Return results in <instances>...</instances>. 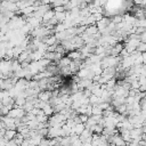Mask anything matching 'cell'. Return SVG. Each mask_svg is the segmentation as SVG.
Segmentation results:
<instances>
[{"label": "cell", "mask_w": 146, "mask_h": 146, "mask_svg": "<svg viewBox=\"0 0 146 146\" xmlns=\"http://www.w3.org/2000/svg\"><path fill=\"white\" fill-rule=\"evenodd\" d=\"M54 15H55V11H54L51 8H50V9H48V10L42 15V17H41V18H42V23H44V22L49 21Z\"/></svg>", "instance_id": "3"}, {"label": "cell", "mask_w": 146, "mask_h": 146, "mask_svg": "<svg viewBox=\"0 0 146 146\" xmlns=\"http://www.w3.org/2000/svg\"><path fill=\"white\" fill-rule=\"evenodd\" d=\"M88 115L87 114H79V119H80V122L81 123H86V121L88 120Z\"/></svg>", "instance_id": "7"}, {"label": "cell", "mask_w": 146, "mask_h": 146, "mask_svg": "<svg viewBox=\"0 0 146 146\" xmlns=\"http://www.w3.org/2000/svg\"><path fill=\"white\" fill-rule=\"evenodd\" d=\"M145 49H146V43L145 42H139L138 46H137V48H136V50H138L140 52H144Z\"/></svg>", "instance_id": "5"}, {"label": "cell", "mask_w": 146, "mask_h": 146, "mask_svg": "<svg viewBox=\"0 0 146 146\" xmlns=\"http://www.w3.org/2000/svg\"><path fill=\"white\" fill-rule=\"evenodd\" d=\"M67 57L71 59V60H74V59H78V58H81V52L79 49H74V50H70L68 54H67Z\"/></svg>", "instance_id": "2"}, {"label": "cell", "mask_w": 146, "mask_h": 146, "mask_svg": "<svg viewBox=\"0 0 146 146\" xmlns=\"http://www.w3.org/2000/svg\"><path fill=\"white\" fill-rule=\"evenodd\" d=\"M65 11H66V10H65ZM65 11H60V13H55V17L57 18L58 23H62V22H64V19H65Z\"/></svg>", "instance_id": "4"}, {"label": "cell", "mask_w": 146, "mask_h": 146, "mask_svg": "<svg viewBox=\"0 0 146 146\" xmlns=\"http://www.w3.org/2000/svg\"><path fill=\"white\" fill-rule=\"evenodd\" d=\"M84 33H87L88 35H95L96 33H98V29H97L96 24L87 25L86 26V30H84Z\"/></svg>", "instance_id": "1"}, {"label": "cell", "mask_w": 146, "mask_h": 146, "mask_svg": "<svg viewBox=\"0 0 146 146\" xmlns=\"http://www.w3.org/2000/svg\"><path fill=\"white\" fill-rule=\"evenodd\" d=\"M52 10H54L55 13H60V11H65V8H64L63 5H59V6H54Z\"/></svg>", "instance_id": "6"}]
</instances>
